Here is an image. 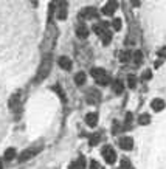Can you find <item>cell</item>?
<instances>
[{
    "label": "cell",
    "instance_id": "6da1fadb",
    "mask_svg": "<svg viewBox=\"0 0 166 169\" xmlns=\"http://www.w3.org/2000/svg\"><path fill=\"white\" fill-rule=\"evenodd\" d=\"M56 39H58V28H56V25H54V22L51 19L47 23L45 34H44V40H42V47H41V50H42L44 55H50V51L54 48Z\"/></svg>",
    "mask_w": 166,
    "mask_h": 169
},
{
    "label": "cell",
    "instance_id": "7a4b0ae2",
    "mask_svg": "<svg viewBox=\"0 0 166 169\" xmlns=\"http://www.w3.org/2000/svg\"><path fill=\"white\" fill-rule=\"evenodd\" d=\"M51 64H53L51 55H44L42 62H41V65H39V70H38V75H36V82H42L44 79L50 75Z\"/></svg>",
    "mask_w": 166,
    "mask_h": 169
},
{
    "label": "cell",
    "instance_id": "3957f363",
    "mask_svg": "<svg viewBox=\"0 0 166 169\" xmlns=\"http://www.w3.org/2000/svg\"><path fill=\"white\" fill-rule=\"evenodd\" d=\"M44 149V144H33V146H30L28 149H25V150H22V154L19 155V162L22 163V162H26V160H30V158H33V157H36L41 150Z\"/></svg>",
    "mask_w": 166,
    "mask_h": 169
},
{
    "label": "cell",
    "instance_id": "277c9868",
    "mask_svg": "<svg viewBox=\"0 0 166 169\" xmlns=\"http://www.w3.org/2000/svg\"><path fill=\"white\" fill-rule=\"evenodd\" d=\"M92 76H93V79L99 84V85H107L109 84V76L106 73V70L104 68H101V67H95V68H92Z\"/></svg>",
    "mask_w": 166,
    "mask_h": 169
},
{
    "label": "cell",
    "instance_id": "5b68a950",
    "mask_svg": "<svg viewBox=\"0 0 166 169\" xmlns=\"http://www.w3.org/2000/svg\"><path fill=\"white\" fill-rule=\"evenodd\" d=\"M101 92L99 90H96L95 87H92V88H89L87 90V93H86V101L89 102V104H92V105H95V104H98L99 101H101Z\"/></svg>",
    "mask_w": 166,
    "mask_h": 169
},
{
    "label": "cell",
    "instance_id": "8992f818",
    "mask_svg": "<svg viewBox=\"0 0 166 169\" xmlns=\"http://www.w3.org/2000/svg\"><path fill=\"white\" fill-rule=\"evenodd\" d=\"M101 154H103L104 160H106V163L109 165H113L115 163V160H116V154H115V150L112 146H104L103 150H101Z\"/></svg>",
    "mask_w": 166,
    "mask_h": 169
},
{
    "label": "cell",
    "instance_id": "52a82bcc",
    "mask_svg": "<svg viewBox=\"0 0 166 169\" xmlns=\"http://www.w3.org/2000/svg\"><path fill=\"white\" fill-rule=\"evenodd\" d=\"M8 105H10V109H11L14 113H19V112H20V109H22L20 93H14V95L10 98V102H8Z\"/></svg>",
    "mask_w": 166,
    "mask_h": 169
},
{
    "label": "cell",
    "instance_id": "ba28073f",
    "mask_svg": "<svg viewBox=\"0 0 166 169\" xmlns=\"http://www.w3.org/2000/svg\"><path fill=\"white\" fill-rule=\"evenodd\" d=\"M58 6H54V10H56V19L58 20H65L67 19V2H59L56 3Z\"/></svg>",
    "mask_w": 166,
    "mask_h": 169
},
{
    "label": "cell",
    "instance_id": "9c48e42d",
    "mask_svg": "<svg viewBox=\"0 0 166 169\" xmlns=\"http://www.w3.org/2000/svg\"><path fill=\"white\" fill-rule=\"evenodd\" d=\"M98 10L93 6H87L86 10H82L81 11V16L84 17V19H98Z\"/></svg>",
    "mask_w": 166,
    "mask_h": 169
},
{
    "label": "cell",
    "instance_id": "30bf717a",
    "mask_svg": "<svg viewBox=\"0 0 166 169\" xmlns=\"http://www.w3.org/2000/svg\"><path fill=\"white\" fill-rule=\"evenodd\" d=\"M118 144L124 150H131V149H134V140L131 137H121L118 141Z\"/></svg>",
    "mask_w": 166,
    "mask_h": 169
},
{
    "label": "cell",
    "instance_id": "8fae6325",
    "mask_svg": "<svg viewBox=\"0 0 166 169\" xmlns=\"http://www.w3.org/2000/svg\"><path fill=\"white\" fill-rule=\"evenodd\" d=\"M116 10H118V3L113 2V0H110V2H107V3L104 5L103 14H106V16H113V13H115Z\"/></svg>",
    "mask_w": 166,
    "mask_h": 169
},
{
    "label": "cell",
    "instance_id": "7c38bea8",
    "mask_svg": "<svg viewBox=\"0 0 166 169\" xmlns=\"http://www.w3.org/2000/svg\"><path fill=\"white\" fill-rule=\"evenodd\" d=\"M86 123H87V126L89 127H96V124H98V115L96 113H87L86 115Z\"/></svg>",
    "mask_w": 166,
    "mask_h": 169
},
{
    "label": "cell",
    "instance_id": "4fadbf2b",
    "mask_svg": "<svg viewBox=\"0 0 166 169\" xmlns=\"http://www.w3.org/2000/svg\"><path fill=\"white\" fill-rule=\"evenodd\" d=\"M58 64L61 65V68L64 70H71V59L68 56H61L58 59Z\"/></svg>",
    "mask_w": 166,
    "mask_h": 169
},
{
    "label": "cell",
    "instance_id": "5bb4252c",
    "mask_svg": "<svg viewBox=\"0 0 166 169\" xmlns=\"http://www.w3.org/2000/svg\"><path fill=\"white\" fill-rule=\"evenodd\" d=\"M164 101L163 99H160V98H155V99L151 102V107H152V110H155V112H160V110H163L164 109Z\"/></svg>",
    "mask_w": 166,
    "mask_h": 169
},
{
    "label": "cell",
    "instance_id": "9a60e30c",
    "mask_svg": "<svg viewBox=\"0 0 166 169\" xmlns=\"http://www.w3.org/2000/svg\"><path fill=\"white\" fill-rule=\"evenodd\" d=\"M76 36L79 39H87L89 37V28L86 25H79L78 28H76Z\"/></svg>",
    "mask_w": 166,
    "mask_h": 169
},
{
    "label": "cell",
    "instance_id": "2e32d148",
    "mask_svg": "<svg viewBox=\"0 0 166 169\" xmlns=\"http://www.w3.org/2000/svg\"><path fill=\"white\" fill-rule=\"evenodd\" d=\"M84 168H86V158H84V155H81L76 162H73L70 165V169H84Z\"/></svg>",
    "mask_w": 166,
    "mask_h": 169
},
{
    "label": "cell",
    "instance_id": "e0dca14e",
    "mask_svg": "<svg viewBox=\"0 0 166 169\" xmlns=\"http://www.w3.org/2000/svg\"><path fill=\"white\" fill-rule=\"evenodd\" d=\"M112 88H113V92H115L116 95H121L124 85H123V82L119 81V79H116V81H113V84H112Z\"/></svg>",
    "mask_w": 166,
    "mask_h": 169
},
{
    "label": "cell",
    "instance_id": "ac0fdd59",
    "mask_svg": "<svg viewBox=\"0 0 166 169\" xmlns=\"http://www.w3.org/2000/svg\"><path fill=\"white\" fill-rule=\"evenodd\" d=\"M84 82H86V73L84 72L76 73L75 75V84L76 85H84Z\"/></svg>",
    "mask_w": 166,
    "mask_h": 169
},
{
    "label": "cell",
    "instance_id": "d6986e66",
    "mask_svg": "<svg viewBox=\"0 0 166 169\" xmlns=\"http://www.w3.org/2000/svg\"><path fill=\"white\" fill-rule=\"evenodd\" d=\"M151 123V117L147 113H141L140 118H138V124H141V126H146V124Z\"/></svg>",
    "mask_w": 166,
    "mask_h": 169
},
{
    "label": "cell",
    "instance_id": "ffe728a7",
    "mask_svg": "<svg viewBox=\"0 0 166 169\" xmlns=\"http://www.w3.org/2000/svg\"><path fill=\"white\" fill-rule=\"evenodd\" d=\"M132 59H134V64L135 65H140L141 61H143V53L141 51H135L134 55H132Z\"/></svg>",
    "mask_w": 166,
    "mask_h": 169
},
{
    "label": "cell",
    "instance_id": "44dd1931",
    "mask_svg": "<svg viewBox=\"0 0 166 169\" xmlns=\"http://www.w3.org/2000/svg\"><path fill=\"white\" fill-rule=\"evenodd\" d=\"M99 140H101V135H99V133H92L90 138H89V143H90V146H96V144L99 143Z\"/></svg>",
    "mask_w": 166,
    "mask_h": 169
},
{
    "label": "cell",
    "instance_id": "7402d4cb",
    "mask_svg": "<svg viewBox=\"0 0 166 169\" xmlns=\"http://www.w3.org/2000/svg\"><path fill=\"white\" fill-rule=\"evenodd\" d=\"M53 88H54V92H56V93L59 95V98H61V101H62V102H67V98H65V95H64V90H62V87L56 84V85H54Z\"/></svg>",
    "mask_w": 166,
    "mask_h": 169
},
{
    "label": "cell",
    "instance_id": "603a6c76",
    "mask_svg": "<svg viewBox=\"0 0 166 169\" xmlns=\"http://www.w3.org/2000/svg\"><path fill=\"white\" fill-rule=\"evenodd\" d=\"M101 40H103L104 45H109V42L112 40V33H110L109 30L104 31V33H103V36H101Z\"/></svg>",
    "mask_w": 166,
    "mask_h": 169
},
{
    "label": "cell",
    "instance_id": "cb8c5ba5",
    "mask_svg": "<svg viewBox=\"0 0 166 169\" xmlns=\"http://www.w3.org/2000/svg\"><path fill=\"white\" fill-rule=\"evenodd\" d=\"M14 157H16V149H14V147H10V149L5 150V160H8V162H10V160H13Z\"/></svg>",
    "mask_w": 166,
    "mask_h": 169
},
{
    "label": "cell",
    "instance_id": "d4e9b609",
    "mask_svg": "<svg viewBox=\"0 0 166 169\" xmlns=\"http://www.w3.org/2000/svg\"><path fill=\"white\" fill-rule=\"evenodd\" d=\"M112 26H113V30H115V31H119V30H121V26H123V22H121V19H118V17H115V19H113V22H112Z\"/></svg>",
    "mask_w": 166,
    "mask_h": 169
},
{
    "label": "cell",
    "instance_id": "484cf974",
    "mask_svg": "<svg viewBox=\"0 0 166 169\" xmlns=\"http://www.w3.org/2000/svg\"><path fill=\"white\" fill-rule=\"evenodd\" d=\"M127 85H129V88H134L137 85V78L134 75H129L127 76Z\"/></svg>",
    "mask_w": 166,
    "mask_h": 169
},
{
    "label": "cell",
    "instance_id": "4316f807",
    "mask_svg": "<svg viewBox=\"0 0 166 169\" xmlns=\"http://www.w3.org/2000/svg\"><path fill=\"white\" fill-rule=\"evenodd\" d=\"M131 53H129V51H123V53H119V61H121V62H127L129 59H131Z\"/></svg>",
    "mask_w": 166,
    "mask_h": 169
},
{
    "label": "cell",
    "instance_id": "83f0119b",
    "mask_svg": "<svg viewBox=\"0 0 166 169\" xmlns=\"http://www.w3.org/2000/svg\"><path fill=\"white\" fill-rule=\"evenodd\" d=\"M131 162L127 158H121V165H119V169H131Z\"/></svg>",
    "mask_w": 166,
    "mask_h": 169
},
{
    "label": "cell",
    "instance_id": "f1b7e54d",
    "mask_svg": "<svg viewBox=\"0 0 166 169\" xmlns=\"http://www.w3.org/2000/svg\"><path fill=\"white\" fill-rule=\"evenodd\" d=\"M141 78H143V81H147V79H151V78H152V72H151V70H144Z\"/></svg>",
    "mask_w": 166,
    "mask_h": 169
},
{
    "label": "cell",
    "instance_id": "f546056e",
    "mask_svg": "<svg viewBox=\"0 0 166 169\" xmlns=\"http://www.w3.org/2000/svg\"><path fill=\"white\" fill-rule=\"evenodd\" d=\"M119 130H121V132H123V124H121V126H119V124H118V123H115V124H113V133H115V135H116V133H118Z\"/></svg>",
    "mask_w": 166,
    "mask_h": 169
},
{
    "label": "cell",
    "instance_id": "4dcf8cb0",
    "mask_svg": "<svg viewBox=\"0 0 166 169\" xmlns=\"http://www.w3.org/2000/svg\"><path fill=\"white\" fill-rule=\"evenodd\" d=\"M90 169H99V165H98L96 160H92L90 162Z\"/></svg>",
    "mask_w": 166,
    "mask_h": 169
},
{
    "label": "cell",
    "instance_id": "1f68e13d",
    "mask_svg": "<svg viewBox=\"0 0 166 169\" xmlns=\"http://www.w3.org/2000/svg\"><path fill=\"white\" fill-rule=\"evenodd\" d=\"M161 64H163V59H158V61H155V64H154V65H155V68H158Z\"/></svg>",
    "mask_w": 166,
    "mask_h": 169
},
{
    "label": "cell",
    "instance_id": "d6a6232c",
    "mask_svg": "<svg viewBox=\"0 0 166 169\" xmlns=\"http://www.w3.org/2000/svg\"><path fill=\"white\" fill-rule=\"evenodd\" d=\"M160 56H161V58H164V59H166V47H164V48H161V50H160Z\"/></svg>",
    "mask_w": 166,
    "mask_h": 169
},
{
    "label": "cell",
    "instance_id": "836d02e7",
    "mask_svg": "<svg viewBox=\"0 0 166 169\" xmlns=\"http://www.w3.org/2000/svg\"><path fill=\"white\" fill-rule=\"evenodd\" d=\"M0 169H2V160H0Z\"/></svg>",
    "mask_w": 166,
    "mask_h": 169
},
{
    "label": "cell",
    "instance_id": "e575fe53",
    "mask_svg": "<svg viewBox=\"0 0 166 169\" xmlns=\"http://www.w3.org/2000/svg\"><path fill=\"white\" fill-rule=\"evenodd\" d=\"M131 169H134V168H131Z\"/></svg>",
    "mask_w": 166,
    "mask_h": 169
}]
</instances>
